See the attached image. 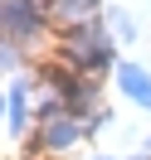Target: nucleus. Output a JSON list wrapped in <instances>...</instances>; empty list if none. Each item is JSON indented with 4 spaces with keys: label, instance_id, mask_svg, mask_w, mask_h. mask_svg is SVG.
Instances as JSON below:
<instances>
[{
    "label": "nucleus",
    "instance_id": "f257e3e1",
    "mask_svg": "<svg viewBox=\"0 0 151 160\" xmlns=\"http://www.w3.org/2000/svg\"><path fill=\"white\" fill-rule=\"evenodd\" d=\"M63 53H68L78 68H107V63H112V39H107L102 24L88 20V24H73V29H68Z\"/></svg>",
    "mask_w": 151,
    "mask_h": 160
},
{
    "label": "nucleus",
    "instance_id": "423d86ee",
    "mask_svg": "<svg viewBox=\"0 0 151 160\" xmlns=\"http://www.w3.org/2000/svg\"><path fill=\"white\" fill-rule=\"evenodd\" d=\"M107 20H112V34L117 39H137V24H132L127 10H107Z\"/></svg>",
    "mask_w": 151,
    "mask_h": 160
},
{
    "label": "nucleus",
    "instance_id": "0eeeda50",
    "mask_svg": "<svg viewBox=\"0 0 151 160\" xmlns=\"http://www.w3.org/2000/svg\"><path fill=\"white\" fill-rule=\"evenodd\" d=\"M146 150H151V141H146Z\"/></svg>",
    "mask_w": 151,
    "mask_h": 160
},
{
    "label": "nucleus",
    "instance_id": "20e7f679",
    "mask_svg": "<svg viewBox=\"0 0 151 160\" xmlns=\"http://www.w3.org/2000/svg\"><path fill=\"white\" fill-rule=\"evenodd\" d=\"M117 82H122V92H127L137 107H151V78L137 63H117Z\"/></svg>",
    "mask_w": 151,
    "mask_h": 160
},
{
    "label": "nucleus",
    "instance_id": "39448f33",
    "mask_svg": "<svg viewBox=\"0 0 151 160\" xmlns=\"http://www.w3.org/2000/svg\"><path fill=\"white\" fill-rule=\"evenodd\" d=\"M24 97H30V82L15 78V88H10V121L15 126H24Z\"/></svg>",
    "mask_w": 151,
    "mask_h": 160
},
{
    "label": "nucleus",
    "instance_id": "f03ea898",
    "mask_svg": "<svg viewBox=\"0 0 151 160\" xmlns=\"http://www.w3.org/2000/svg\"><path fill=\"white\" fill-rule=\"evenodd\" d=\"M0 29L15 39H34L44 29V10L34 0H0Z\"/></svg>",
    "mask_w": 151,
    "mask_h": 160
},
{
    "label": "nucleus",
    "instance_id": "7ed1b4c3",
    "mask_svg": "<svg viewBox=\"0 0 151 160\" xmlns=\"http://www.w3.org/2000/svg\"><path fill=\"white\" fill-rule=\"evenodd\" d=\"M83 131H88L83 121H73V117H63V112H59V117H44L39 146H44V150H68L73 141H83Z\"/></svg>",
    "mask_w": 151,
    "mask_h": 160
}]
</instances>
